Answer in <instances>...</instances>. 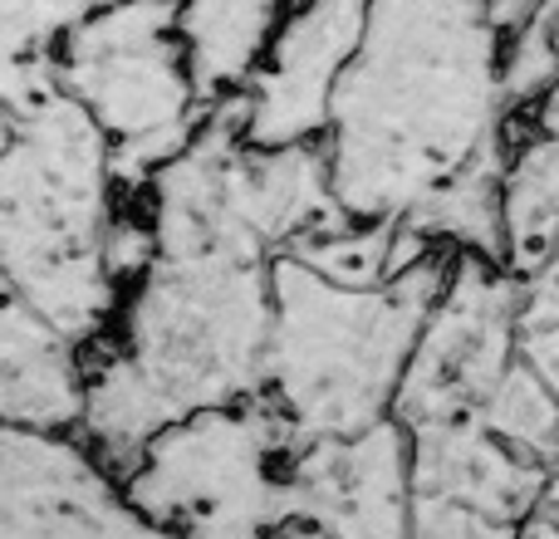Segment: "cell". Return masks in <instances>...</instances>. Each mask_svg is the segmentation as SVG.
Here are the masks:
<instances>
[{
  "mask_svg": "<svg viewBox=\"0 0 559 539\" xmlns=\"http://www.w3.org/2000/svg\"><path fill=\"white\" fill-rule=\"evenodd\" d=\"M506 29L491 0H368L329 98V172L358 221L413 216L481 153L511 143Z\"/></svg>",
  "mask_w": 559,
  "mask_h": 539,
  "instance_id": "obj_1",
  "label": "cell"
},
{
  "mask_svg": "<svg viewBox=\"0 0 559 539\" xmlns=\"http://www.w3.org/2000/svg\"><path fill=\"white\" fill-rule=\"evenodd\" d=\"M452 251L383 285H334L299 255H271V354L265 403L285 417L295 446L338 442L388 422L403 373L452 275Z\"/></svg>",
  "mask_w": 559,
  "mask_h": 539,
  "instance_id": "obj_2",
  "label": "cell"
},
{
  "mask_svg": "<svg viewBox=\"0 0 559 539\" xmlns=\"http://www.w3.org/2000/svg\"><path fill=\"white\" fill-rule=\"evenodd\" d=\"M0 539H173L69 432L0 422Z\"/></svg>",
  "mask_w": 559,
  "mask_h": 539,
  "instance_id": "obj_3",
  "label": "cell"
},
{
  "mask_svg": "<svg viewBox=\"0 0 559 539\" xmlns=\"http://www.w3.org/2000/svg\"><path fill=\"white\" fill-rule=\"evenodd\" d=\"M413 432L397 417L338 442L295 446L289 520L324 539H413Z\"/></svg>",
  "mask_w": 559,
  "mask_h": 539,
  "instance_id": "obj_4",
  "label": "cell"
},
{
  "mask_svg": "<svg viewBox=\"0 0 559 539\" xmlns=\"http://www.w3.org/2000/svg\"><path fill=\"white\" fill-rule=\"evenodd\" d=\"M163 245H157V226L147 212H114V221L104 226V241H98V261H104L108 279L118 289L138 285L147 270L157 265Z\"/></svg>",
  "mask_w": 559,
  "mask_h": 539,
  "instance_id": "obj_5",
  "label": "cell"
},
{
  "mask_svg": "<svg viewBox=\"0 0 559 539\" xmlns=\"http://www.w3.org/2000/svg\"><path fill=\"white\" fill-rule=\"evenodd\" d=\"M540 5H545V0H491V10H496V25H501L506 35H511V29H521L525 20H531Z\"/></svg>",
  "mask_w": 559,
  "mask_h": 539,
  "instance_id": "obj_6",
  "label": "cell"
},
{
  "mask_svg": "<svg viewBox=\"0 0 559 539\" xmlns=\"http://www.w3.org/2000/svg\"><path fill=\"white\" fill-rule=\"evenodd\" d=\"M271 539H324L319 530H309V525H299V520H289V525H280V530Z\"/></svg>",
  "mask_w": 559,
  "mask_h": 539,
  "instance_id": "obj_7",
  "label": "cell"
}]
</instances>
